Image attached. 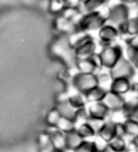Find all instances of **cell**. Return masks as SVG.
<instances>
[{
  "mask_svg": "<svg viewBox=\"0 0 138 152\" xmlns=\"http://www.w3.org/2000/svg\"><path fill=\"white\" fill-rule=\"evenodd\" d=\"M65 136H66V148L70 149V150H75L76 148L84 141L81 137V135L77 133L76 129L65 133Z\"/></svg>",
  "mask_w": 138,
  "mask_h": 152,
  "instance_id": "20",
  "label": "cell"
},
{
  "mask_svg": "<svg viewBox=\"0 0 138 152\" xmlns=\"http://www.w3.org/2000/svg\"><path fill=\"white\" fill-rule=\"evenodd\" d=\"M71 83H73V86L77 90V92L83 95H85L87 92L99 85L96 74H86V73H79V72H77L73 76Z\"/></svg>",
  "mask_w": 138,
  "mask_h": 152,
  "instance_id": "3",
  "label": "cell"
},
{
  "mask_svg": "<svg viewBox=\"0 0 138 152\" xmlns=\"http://www.w3.org/2000/svg\"><path fill=\"white\" fill-rule=\"evenodd\" d=\"M107 90L101 85H97L95 86L94 89H92L89 92H87L86 94L84 95L86 101L88 103H94V102H102L103 99L105 98V94H107Z\"/></svg>",
  "mask_w": 138,
  "mask_h": 152,
  "instance_id": "16",
  "label": "cell"
},
{
  "mask_svg": "<svg viewBox=\"0 0 138 152\" xmlns=\"http://www.w3.org/2000/svg\"><path fill=\"white\" fill-rule=\"evenodd\" d=\"M131 80L120 77V78H113L111 84H110V86H109V91H111V92L115 93V94L125 96L126 94H128L131 91Z\"/></svg>",
  "mask_w": 138,
  "mask_h": 152,
  "instance_id": "12",
  "label": "cell"
},
{
  "mask_svg": "<svg viewBox=\"0 0 138 152\" xmlns=\"http://www.w3.org/2000/svg\"><path fill=\"white\" fill-rule=\"evenodd\" d=\"M103 103L107 106V108L110 111H114V113H118V111H122V109L126 104V99L125 96L119 94H115L111 91L107 90L105 98L103 99Z\"/></svg>",
  "mask_w": 138,
  "mask_h": 152,
  "instance_id": "10",
  "label": "cell"
},
{
  "mask_svg": "<svg viewBox=\"0 0 138 152\" xmlns=\"http://www.w3.org/2000/svg\"><path fill=\"white\" fill-rule=\"evenodd\" d=\"M136 8H137V9H138V2H137V5H136Z\"/></svg>",
  "mask_w": 138,
  "mask_h": 152,
  "instance_id": "34",
  "label": "cell"
},
{
  "mask_svg": "<svg viewBox=\"0 0 138 152\" xmlns=\"http://www.w3.org/2000/svg\"><path fill=\"white\" fill-rule=\"evenodd\" d=\"M117 27H118L119 34L125 40L138 35V15L130 16L126 22L118 25Z\"/></svg>",
  "mask_w": 138,
  "mask_h": 152,
  "instance_id": "9",
  "label": "cell"
},
{
  "mask_svg": "<svg viewBox=\"0 0 138 152\" xmlns=\"http://www.w3.org/2000/svg\"><path fill=\"white\" fill-rule=\"evenodd\" d=\"M74 152H99V148L95 142H89V141L84 140L74 150Z\"/></svg>",
  "mask_w": 138,
  "mask_h": 152,
  "instance_id": "25",
  "label": "cell"
},
{
  "mask_svg": "<svg viewBox=\"0 0 138 152\" xmlns=\"http://www.w3.org/2000/svg\"><path fill=\"white\" fill-rule=\"evenodd\" d=\"M67 101H68L69 104L74 108L75 110L85 108L86 107V103H87L85 96L83 94H81V93H76V94L70 95L68 99H67Z\"/></svg>",
  "mask_w": 138,
  "mask_h": 152,
  "instance_id": "22",
  "label": "cell"
},
{
  "mask_svg": "<svg viewBox=\"0 0 138 152\" xmlns=\"http://www.w3.org/2000/svg\"><path fill=\"white\" fill-rule=\"evenodd\" d=\"M102 152H115V151H113L112 149H110V148H109L107 145H105V148L102 150Z\"/></svg>",
  "mask_w": 138,
  "mask_h": 152,
  "instance_id": "31",
  "label": "cell"
},
{
  "mask_svg": "<svg viewBox=\"0 0 138 152\" xmlns=\"http://www.w3.org/2000/svg\"><path fill=\"white\" fill-rule=\"evenodd\" d=\"M97 81H99V85L101 86H103V88H105L107 89V88L110 86V84L112 82V76H111V73H110V70H103V72H99L97 74Z\"/></svg>",
  "mask_w": 138,
  "mask_h": 152,
  "instance_id": "27",
  "label": "cell"
},
{
  "mask_svg": "<svg viewBox=\"0 0 138 152\" xmlns=\"http://www.w3.org/2000/svg\"><path fill=\"white\" fill-rule=\"evenodd\" d=\"M107 146L115 152H127V143L123 137H114L107 143Z\"/></svg>",
  "mask_w": 138,
  "mask_h": 152,
  "instance_id": "24",
  "label": "cell"
},
{
  "mask_svg": "<svg viewBox=\"0 0 138 152\" xmlns=\"http://www.w3.org/2000/svg\"><path fill=\"white\" fill-rule=\"evenodd\" d=\"M115 4H121V5H125L127 7H136L138 0H114Z\"/></svg>",
  "mask_w": 138,
  "mask_h": 152,
  "instance_id": "30",
  "label": "cell"
},
{
  "mask_svg": "<svg viewBox=\"0 0 138 152\" xmlns=\"http://www.w3.org/2000/svg\"><path fill=\"white\" fill-rule=\"evenodd\" d=\"M53 27L60 35H67L70 37L74 33L78 32V27H77V23L71 20V19L66 18L62 15H58L54 16L53 19Z\"/></svg>",
  "mask_w": 138,
  "mask_h": 152,
  "instance_id": "6",
  "label": "cell"
},
{
  "mask_svg": "<svg viewBox=\"0 0 138 152\" xmlns=\"http://www.w3.org/2000/svg\"><path fill=\"white\" fill-rule=\"evenodd\" d=\"M120 37L118 27L115 25H112L110 23H107L101 27L97 31V39H99V43L102 47H107V45H114V42L117 41V39Z\"/></svg>",
  "mask_w": 138,
  "mask_h": 152,
  "instance_id": "5",
  "label": "cell"
},
{
  "mask_svg": "<svg viewBox=\"0 0 138 152\" xmlns=\"http://www.w3.org/2000/svg\"><path fill=\"white\" fill-rule=\"evenodd\" d=\"M57 110L59 111V114H60L61 117H65V118H68V119H70V121H75V115H76V111H77V110H75L74 108L69 104L68 101H67V99L63 100V101H61L59 104H58Z\"/></svg>",
  "mask_w": 138,
  "mask_h": 152,
  "instance_id": "19",
  "label": "cell"
},
{
  "mask_svg": "<svg viewBox=\"0 0 138 152\" xmlns=\"http://www.w3.org/2000/svg\"><path fill=\"white\" fill-rule=\"evenodd\" d=\"M112 78H129L131 80V77L135 75V68L131 65V63L126 59L125 57H122L119 61L117 63V65L113 67L112 69L110 70Z\"/></svg>",
  "mask_w": 138,
  "mask_h": 152,
  "instance_id": "7",
  "label": "cell"
},
{
  "mask_svg": "<svg viewBox=\"0 0 138 152\" xmlns=\"http://www.w3.org/2000/svg\"><path fill=\"white\" fill-rule=\"evenodd\" d=\"M76 68L79 73H86V74H97L101 68L100 61L97 58V53L91 58L85 59H77L76 60Z\"/></svg>",
  "mask_w": 138,
  "mask_h": 152,
  "instance_id": "8",
  "label": "cell"
},
{
  "mask_svg": "<svg viewBox=\"0 0 138 152\" xmlns=\"http://www.w3.org/2000/svg\"><path fill=\"white\" fill-rule=\"evenodd\" d=\"M117 124L113 121H104L101 126L100 131L97 132L99 136L103 140L105 143L111 142L114 137H117V131H115Z\"/></svg>",
  "mask_w": 138,
  "mask_h": 152,
  "instance_id": "15",
  "label": "cell"
},
{
  "mask_svg": "<svg viewBox=\"0 0 138 152\" xmlns=\"http://www.w3.org/2000/svg\"><path fill=\"white\" fill-rule=\"evenodd\" d=\"M51 152H63V150H59V149H52Z\"/></svg>",
  "mask_w": 138,
  "mask_h": 152,
  "instance_id": "33",
  "label": "cell"
},
{
  "mask_svg": "<svg viewBox=\"0 0 138 152\" xmlns=\"http://www.w3.org/2000/svg\"><path fill=\"white\" fill-rule=\"evenodd\" d=\"M126 43H127V47H130V48H134V49H138V35H135V37L127 39Z\"/></svg>",
  "mask_w": 138,
  "mask_h": 152,
  "instance_id": "29",
  "label": "cell"
},
{
  "mask_svg": "<svg viewBox=\"0 0 138 152\" xmlns=\"http://www.w3.org/2000/svg\"><path fill=\"white\" fill-rule=\"evenodd\" d=\"M123 57V49L119 45H111L102 47L100 52H97V58L100 61L101 68L111 70L117 65L121 58Z\"/></svg>",
  "mask_w": 138,
  "mask_h": 152,
  "instance_id": "2",
  "label": "cell"
},
{
  "mask_svg": "<svg viewBox=\"0 0 138 152\" xmlns=\"http://www.w3.org/2000/svg\"><path fill=\"white\" fill-rule=\"evenodd\" d=\"M88 113L89 119H94V121H105L107 117L110 114V110L107 108V106L103 102H94V103H89L88 107H86Z\"/></svg>",
  "mask_w": 138,
  "mask_h": 152,
  "instance_id": "11",
  "label": "cell"
},
{
  "mask_svg": "<svg viewBox=\"0 0 138 152\" xmlns=\"http://www.w3.org/2000/svg\"><path fill=\"white\" fill-rule=\"evenodd\" d=\"M60 114H59V111L56 109H53L52 111H50L49 113V115H48V117H46V121H48V123L50 124V125H52V126H56L57 123L59 121V119H60Z\"/></svg>",
  "mask_w": 138,
  "mask_h": 152,
  "instance_id": "28",
  "label": "cell"
},
{
  "mask_svg": "<svg viewBox=\"0 0 138 152\" xmlns=\"http://www.w3.org/2000/svg\"><path fill=\"white\" fill-rule=\"evenodd\" d=\"M96 48L97 45L94 41V39L89 40L87 42H85L84 45L77 47L76 49H74V55H75L76 60L77 59H85V58H91L95 56L96 52Z\"/></svg>",
  "mask_w": 138,
  "mask_h": 152,
  "instance_id": "13",
  "label": "cell"
},
{
  "mask_svg": "<svg viewBox=\"0 0 138 152\" xmlns=\"http://www.w3.org/2000/svg\"><path fill=\"white\" fill-rule=\"evenodd\" d=\"M126 59H128L134 66L135 70H138V49H134L130 47H126Z\"/></svg>",
  "mask_w": 138,
  "mask_h": 152,
  "instance_id": "26",
  "label": "cell"
},
{
  "mask_svg": "<svg viewBox=\"0 0 138 152\" xmlns=\"http://www.w3.org/2000/svg\"><path fill=\"white\" fill-rule=\"evenodd\" d=\"M107 2L109 0H81L78 8L82 14L93 13L107 7Z\"/></svg>",
  "mask_w": 138,
  "mask_h": 152,
  "instance_id": "14",
  "label": "cell"
},
{
  "mask_svg": "<svg viewBox=\"0 0 138 152\" xmlns=\"http://www.w3.org/2000/svg\"><path fill=\"white\" fill-rule=\"evenodd\" d=\"M134 141H135V144H136V146L138 148V135L135 137V139H134Z\"/></svg>",
  "mask_w": 138,
  "mask_h": 152,
  "instance_id": "32",
  "label": "cell"
},
{
  "mask_svg": "<svg viewBox=\"0 0 138 152\" xmlns=\"http://www.w3.org/2000/svg\"><path fill=\"white\" fill-rule=\"evenodd\" d=\"M123 131H125V136H131L135 139L138 135V121H131V119H126L125 123H122Z\"/></svg>",
  "mask_w": 138,
  "mask_h": 152,
  "instance_id": "23",
  "label": "cell"
},
{
  "mask_svg": "<svg viewBox=\"0 0 138 152\" xmlns=\"http://www.w3.org/2000/svg\"><path fill=\"white\" fill-rule=\"evenodd\" d=\"M49 136H50V144H52L53 149L63 150L66 148V136L63 132L56 129L54 132L49 134Z\"/></svg>",
  "mask_w": 138,
  "mask_h": 152,
  "instance_id": "17",
  "label": "cell"
},
{
  "mask_svg": "<svg viewBox=\"0 0 138 152\" xmlns=\"http://www.w3.org/2000/svg\"><path fill=\"white\" fill-rule=\"evenodd\" d=\"M107 13H109V7H104L103 9L93 12V13L83 14L82 17L77 22L78 31L84 33H92L97 32L102 26L107 23Z\"/></svg>",
  "mask_w": 138,
  "mask_h": 152,
  "instance_id": "1",
  "label": "cell"
},
{
  "mask_svg": "<svg viewBox=\"0 0 138 152\" xmlns=\"http://www.w3.org/2000/svg\"><path fill=\"white\" fill-rule=\"evenodd\" d=\"M129 17H130V8L129 7L121 5V4H114L113 6L109 7L107 23L118 26L126 22Z\"/></svg>",
  "mask_w": 138,
  "mask_h": 152,
  "instance_id": "4",
  "label": "cell"
},
{
  "mask_svg": "<svg viewBox=\"0 0 138 152\" xmlns=\"http://www.w3.org/2000/svg\"><path fill=\"white\" fill-rule=\"evenodd\" d=\"M67 7H68L67 0H48V9L53 16L61 15Z\"/></svg>",
  "mask_w": 138,
  "mask_h": 152,
  "instance_id": "18",
  "label": "cell"
},
{
  "mask_svg": "<svg viewBox=\"0 0 138 152\" xmlns=\"http://www.w3.org/2000/svg\"><path fill=\"white\" fill-rule=\"evenodd\" d=\"M77 131V133L81 135V137L83 140H86V139H89V137H92V136H94L95 134H96V131H95L93 126L89 124V121H85V123H82V124H79V126L78 128L76 129Z\"/></svg>",
  "mask_w": 138,
  "mask_h": 152,
  "instance_id": "21",
  "label": "cell"
}]
</instances>
